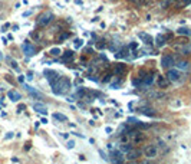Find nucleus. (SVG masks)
<instances>
[{
  "mask_svg": "<svg viewBox=\"0 0 191 164\" xmlns=\"http://www.w3.org/2000/svg\"><path fill=\"white\" fill-rule=\"evenodd\" d=\"M53 13L52 12H45V13H42L40 16H39V20L38 23L40 25V26H47L52 20H53Z\"/></svg>",
  "mask_w": 191,
  "mask_h": 164,
  "instance_id": "obj_1",
  "label": "nucleus"
},
{
  "mask_svg": "<svg viewBox=\"0 0 191 164\" xmlns=\"http://www.w3.org/2000/svg\"><path fill=\"white\" fill-rule=\"evenodd\" d=\"M175 65V58L172 55H164L161 58V66L165 68V69H170Z\"/></svg>",
  "mask_w": 191,
  "mask_h": 164,
  "instance_id": "obj_2",
  "label": "nucleus"
},
{
  "mask_svg": "<svg viewBox=\"0 0 191 164\" xmlns=\"http://www.w3.org/2000/svg\"><path fill=\"white\" fill-rule=\"evenodd\" d=\"M178 78H180V69H168V72H167V79L171 82H175L178 81Z\"/></svg>",
  "mask_w": 191,
  "mask_h": 164,
  "instance_id": "obj_3",
  "label": "nucleus"
},
{
  "mask_svg": "<svg viewBox=\"0 0 191 164\" xmlns=\"http://www.w3.org/2000/svg\"><path fill=\"white\" fill-rule=\"evenodd\" d=\"M144 153H145V157H148V158H154V157H157V153H158V150H157V145H147L145 147V150H144Z\"/></svg>",
  "mask_w": 191,
  "mask_h": 164,
  "instance_id": "obj_4",
  "label": "nucleus"
},
{
  "mask_svg": "<svg viewBox=\"0 0 191 164\" xmlns=\"http://www.w3.org/2000/svg\"><path fill=\"white\" fill-rule=\"evenodd\" d=\"M23 50L26 52V55H27V56H33V55L36 53V50H35V46H33V45H30V42H26V43H23Z\"/></svg>",
  "mask_w": 191,
  "mask_h": 164,
  "instance_id": "obj_5",
  "label": "nucleus"
},
{
  "mask_svg": "<svg viewBox=\"0 0 191 164\" xmlns=\"http://www.w3.org/2000/svg\"><path fill=\"white\" fill-rule=\"evenodd\" d=\"M43 75L49 79V82L53 81V79H56V78H59V75H58L55 71H49V69H45V71H43Z\"/></svg>",
  "mask_w": 191,
  "mask_h": 164,
  "instance_id": "obj_6",
  "label": "nucleus"
},
{
  "mask_svg": "<svg viewBox=\"0 0 191 164\" xmlns=\"http://www.w3.org/2000/svg\"><path fill=\"white\" fill-rule=\"evenodd\" d=\"M74 58H75V53H74L72 50H66V52L63 53V63H69V62H72Z\"/></svg>",
  "mask_w": 191,
  "mask_h": 164,
  "instance_id": "obj_7",
  "label": "nucleus"
},
{
  "mask_svg": "<svg viewBox=\"0 0 191 164\" xmlns=\"http://www.w3.org/2000/svg\"><path fill=\"white\" fill-rule=\"evenodd\" d=\"M7 96H9L13 102H17V101L22 99V95H20L19 92H16V91H9V92H7Z\"/></svg>",
  "mask_w": 191,
  "mask_h": 164,
  "instance_id": "obj_8",
  "label": "nucleus"
},
{
  "mask_svg": "<svg viewBox=\"0 0 191 164\" xmlns=\"http://www.w3.org/2000/svg\"><path fill=\"white\" fill-rule=\"evenodd\" d=\"M128 154V160L129 161H134V160H137L139 156H141V151L139 150H131L129 153H126Z\"/></svg>",
  "mask_w": 191,
  "mask_h": 164,
  "instance_id": "obj_9",
  "label": "nucleus"
},
{
  "mask_svg": "<svg viewBox=\"0 0 191 164\" xmlns=\"http://www.w3.org/2000/svg\"><path fill=\"white\" fill-rule=\"evenodd\" d=\"M25 88H26V91H27V92H29L32 96H35L36 99H42V95L39 94L35 88H32V86H29V85H25Z\"/></svg>",
  "mask_w": 191,
  "mask_h": 164,
  "instance_id": "obj_10",
  "label": "nucleus"
},
{
  "mask_svg": "<svg viewBox=\"0 0 191 164\" xmlns=\"http://www.w3.org/2000/svg\"><path fill=\"white\" fill-rule=\"evenodd\" d=\"M175 65H177V68H178L180 71H188V69H190V63H188L187 61H178Z\"/></svg>",
  "mask_w": 191,
  "mask_h": 164,
  "instance_id": "obj_11",
  "label": "nucleus"
},
{
  "mask_svg": "<svg viewBox=\"0 0 191 164\" xmlns=\"http://www.w3.org/2000/svg\"><path fill=\"white\" fill-rule=\"evenodd\" d=\"M165 42H167V39H165V36H164V35H157V38H155V43H157V46H158V48L165 46Z\"/></svg>",
  "mask_w": 191,
  "mask_h": 164,
  "instance_id": "obj_12",
  "label": "nucleus"
},
{
  "mask_svg": "<svg viewBox=\"0 0 191 164\" xmlns=\"http://www.w3.org/2000/svg\"><path fill=\"white\" fill-rule=\"evenodd\" d=\"M33 110H35L36 112L43 114V115H46V114H47V111H46V107H45L43 104H35V105H33Z\"/></svg>",
  "mask_w": 191,
  "mask_h": 164,
  "instance_id": "obj_13",
  "label": "nucleus"
},
{
  "mask_svg": "<svg viewBox=\"0 0 191 164\" xmlns=\"http://www.w3.org/2000/svg\"><path fill=\"white\" fill-rule=\"evenodd\" d=\"M132 150V144H128V143H124L121 147H119V151L121 153H129Z\"/></svg>",
  "mask_w": 191,
  "mask_h": 164,
  "instance_id": "obj_14",
  "label": "nucleus"
},
{
  "mask_svg": "<svg viewBox=\"0 0 191 164\" xmlns=\"http://www.w3.org/2000/svg\"><path fill=\"white\" fill-rule=\"evenodd\" d=\"M121 156H122L121 151H112L111 153V157H121ZM112 161L114 163H121V161H124V158H112Z\"/></svg>",
  "mask_w": 191,
  "mask_h": 164,
  "instance_id": "obj_15",
  "label": "nucleus"
},
{
  "mask_svg": "<svg viewBox=\"0 0 191 164\" xmlns=\"http://www.w3.org/2000/svg\"><path fill=\"white\" fill-rule=\"evenodd\" d=\"M139 112H142L144 115H148V117H154V115H155V112H154L153 108H141Z\"/></svg>",
  "mask_w": 191,
  "mask_h": 164,
  "instance_id": "obj_16",
  "label": "nucleus"
},
{
  "mask_svg": "<svg viewBox=\"0 0 191 164\" xmlns=\"http://www.w3.org/2000/svg\"><path fill=\"white\" fill-rule=\"evenodd\" d=\"M126 55H128V48H124V49L118 50V53H116L115 56L119 59V58H126Z\"/></svg>",
  "mask_w": 191,
  "mask_h": 164,
  "instance_id": "obj_17",
  "label": "nucleus"
},
{
  "mask_svg": "<svg viewBox=\"0 0 191 164\" xmlns=\"http://www.w3.org/2000/svg\"><path fill=\"white\" fill-rule=\"evenodd\" d=\"M139 38L144 39L147 45H151V43H153V38H151L150 35H147V33H139Z\"/></svg>",
  "mask_w": 191,
  "mask_h": 164,
  "instance_id": "obj_18",
  "label": "nucleus"
},
{
  "mask_svg": "<svg viewBox=\"0 0 191 164\" xmlns=\"http://www.w3.org/2000/svg\"><path fill=\"white\" fill-rule=\"evenodd\" d=\"M53 120H58V121H66L68 118H66V115H63V114L55 112V114H53Z\"/></svg>",
  "mask_w": 191,
  "mask_h": 164,
  "instance_id": "obj_19",
  "label": "nucleus"
},
{
  "mask_svg": "<svg viewBox=\"0 0 191 164\" xmlns=\"http://www.w3.org/2000/svg\"><path fill=\"white\" fill-rule=\"evenodd\" d=\"M177 33H178V35H183V36H188V35H191V30L186 29V28H180V29L177 30Z\"/></svg>",
  "mask_w": 191,
  "mask_h": 164,
  "instance_id": "obj_20",
  "label": "nucleus"
},
{
  "mask_svg": "<svg viewBox=\"0 0 191 164\" xmlns=\"http://www.w3.org/2000/svg\"><path fill=\"white\" fill-rule=\"evenodd\" d=\"M124 71H125V65H116V66H115V74H116V75L122 74Z\"/></svg>",
  "mask_w": 191,
  "mask_h": 164,
  "instance_id": "obj_21",
  "label": "nucleus"
},
{
  "mask_svg": "<svg viewBox=\"0 0 191 164\" xmlns=\"http://www.w3.org/2000/svg\"><path fill=\"white\" fill-rule=\"evenodd\" d=\"M154 81V76L153 75H148L147 78H144V81H142V85H151Z\"/></svg>",
  "mask_w": 191,
  "mask_h": 164,
  "instance_id": "obj_22",
  "label": "nucleus"
},
{
  "mask_svg": "<svg viewBox=\"0 0 191 164\" xmlns=\"http://www.w3.org/2000/svg\"><path fill=\"white\" fill-rule=\"evenodd\" d=\"M132 85H134V88H141L142 81H141L139 78H134V79H132Z\"/></svg>",
  "mask_w": 191,
  "mask_h": 164,
  "instance_id": "obj_23",
  "label": "nucleus"
},
{
  "mask_svg": "<svg viewBox=\"0 0 191 164\" xmlns=\"http://www.w3.org/2000/svg\"><path fill=\"white\" fill-rule=\"evenodd\" d=\"M158 85H159L161 88H165V86H168V81H164V78L159 76V78H158Z\"/></svg>",
  "mask_w": 191,
  "mask_h": 164,
  "instance_id": "obj_24",
  "label": "nucleus"
},
{
  "mask_svg": "<svg viewBox=\"0 0 191 164\" xmlns=\"http://www.w3.org/2000/svg\"><path fill=\"white\" fill-rule=\"evenodd\" d=\"M50 55H52V56H55V58H56V56H59V55H60V49H59V48H53V49L50 50Z\"/></svg>",
  "mask_w": 191,
  "mask_h": 164,
  "instance_id": "obj_25",
  "label": "nucleus"
},
{
  "mask_svg": "<svg viewBox=\"0 0 191 164\" xmlns=\"http://www.w3.org/2000/svg\"><path fill=\"white\" fill-rule=\"evenodd\" d=\"M181 53H183V55H190L191 53V46H184V48L181 49Z\"/></svg>",
  "mask_w": 191,
  "mask_h": 164,
  "instance_id": "obj_26",
  "label": "nucleus"
},
{
  "mask_svg": "<svg viewBox=\"0 0 191 164\" xmlns=\"http://www.w3.org/2000/svg\"><path fill=\"white\" fill-rule=\"evenodd\" d=\"M85 94H86V91H85L83 88H79L78 92H76V96L78 98H82V96H85Z\"/></svg>",
  "mask_w": 191,
  "mask_h": 164,
  "instance_id": "obj_27",
  "label": "nucleus"
},
{
  "mask_svg": "<svg viewBox=\"0 0 191 164\" xmlns=\"http://www.w3.org/2000/svg\"><path fill=\"white\" fill-rule=\"evenodd\" d=\"M68 38H69V33H65V32H63V33L59 36V39H58V41L62 42V41H65V39H68Z\"/></svg>",
  "mask_w": 191,
  "mask_h": 164,
  "instance_id": "obj_28",
  "label": "nucleus"
},
{
  "mask_svg": "<svg viewBox=\"0 0 191 164\" xmlns=\"http://www.w3.org/2000/svg\"><path fill=\"white\" fill-rule=\"evenodd\" d=\"M25 110H26V105H25V104H20V105L17 107V114H19V112H23Z\"/></svg>",
  "mask_w": 191,
  "mask_h": 164,
  "instance_id": "obj_29",
  "label": "nucleus"
},
{
  "mask_svg": "<svg viewBox=\"0 0 191 164\" xmlns=\"http://www.w3.org/2000/svg\"><path fill=\"white\" fill-rule=\"evenodd\" d=\"M105 46H106V45L104 43V41H101L98 45H96V48H98V49H105Z\"/></svg>",
  "mask_w": 191,
  "mask_h": 164,
  "instance_id": "obj_30",
  "label": "nucleus"
},
{
  "mask_svg": "<svg viewBox=\"0 0 191 164\" xmlns=\"http://www.w3.org/2000/svg\"><path fill=\"white\" fill-rule=\"evenodd\" d=\"M191 0H180V4L181 6H187V4H190Z\"/></svg>",
  "mask_w": 191,
  "mask_h": 164,
  "instance_id": "obj_31",
  "label": "nucleus"
},
{
  "mask_svg": "<svg viewBox=\"0 0 191 164\" xmlns=\"http://www.w3.org/2000/svg\"><path fill=\"white\" fill-rule=\"evenodd\" d=\"M66 147L71 150V148H74V147H75V143H74V141H68V145H66Z\"/></svg>",
  "mask_w": 191,
  "mask_h": 164,
  "instance_id": "obj_32",
  "label": "nucleus"
},
{
  "mask_svg": "<svg viewBox=\"0 0 191 164\" xmlns=\"http://www.w3.org/2000/svg\"><path fill=\"white\" fill-rule=\"evenodd\" d=\"M82 46V41H75V49H79Z\"/></svg>",
  "mask_w": 191,
  "mask_h": 164,
  "instance_id": "obj_33",
  "label": "nucleus"
},
{
  "mask_svg": "<svg viewBox=\"0 0 191 164\" xmlns=\"http://www.w3.org/2000/svg\"><path fill=\"white\" fill-rule=\"evenodd\" d=\"M129 48H131V49H137V48H138V43H137V42H132V43L129 45Z\"/></svg>",
  "mask_w": 191,
  "mask_h": 164,
  "instance_id": "obj_34",
  "label": "nucleus"
},
{
  "mask_svg": "<svg viewBox=\"0 0 191 164\" xmlns=\"http://www.w3.org/2000/svg\"><path fill=\"white\" fill-rule=\"evenodd\" d=\"M109 79H111V74H106V75H105V78H104L102 81H104V82H108Z\"/></svg>",
  "mask_w": 191,
  "mask_h": 164,
  "instance_id": "obj_35",
  "label": "nucleus"
},
{
  "mask_svg": "<svg viewBox=\"0 0 191 164\" xmlns=\"http://www.w3.org/2000/svg\"><path fill=\"white\" fill-rule=\"evenodd\" d=\"M9 28H10V25H9V23H6V25H4V26L1 28V32H6V30H7Z\"/></svg>",
  "mask_w": 191,
  "mask_h": 164,
  "instance_id": "obj_36",
  "label": "nucleus"
},
{
  "mask_svg": "<svg viewBox=\"0 0 191 164\" xmlns=\"http://www.w3.org/2000/svg\"><path fill=\"white\" fill-rule=\"evenodd\" d=\"M12 137H13V132H7V134H6V137H4V138H6V140H10V138H12Z\"/></svg>",
  "mask_w": 191,
  "mask_h": 164,
  "instance_id": "obj_37",
  "label": "nucleus"
},
{
  "mask_svg": "<svg viewBox=\"0 0 191 164\" xmlns=\"http://www.w3.org/2000/svg\"><path fill=\"white\" fill-rule=\"evenodd\" d=\"M99 154L102 156V158H105V160H106V156H105V153H104V151H101V150H99Z\"/></svg>",
  "mask_w": 191,
  "mask_h": 164,
  "instance_id": "obj_38",
  "label": "nucleus"
},
{
  "mask_svg": "<svg viewBox=\"0 0 191 164\" xmlns=\"http://www.w3.org/2000/svg\"><path fill=\"white\" fill-rule=\"evenodd\" d=\"M32 78H33V74L29 72V74H27V79H32Z\"/></svg>",
  "mask_w": 191,
  "mask_h": 164,
  "instance_id": "obj_39",
  "label": "nucleus"
},
{
  "mask_svg": "<svg viewBox=\"0 0 191 164\" xmlns=\"http://www.w3.org/2000/svg\"><path fill=\"white\" fill-rule=\"evenodd\" d=\"M105 131H106V132L109 134V132H112V128H109V127H106V128H105Z\"/></svg>",
  "mask_w": 191,
  "mask_h": 164,
  "instance_id": "obj_40",
  "label": "nucleus"
},
{
  "mask_svg": "<svg viewBox=\"0 0 191 164\" xmlns=\"http://www.w3.org/2000/svg\"><path fill=\"white\" fill-rule=\"evenodd\" d=\"M62 137H63L65 140H68V138H69V134H66V132H65V134H62Z\"/></svg>",
  "mask_w": 191,
  "mask_h": 164,
  "instance_id": "obj_41",
  "label": "nucleus"
},
{
  "mask_svg": "<svg viewBox=\"0 0 191 164\" xmlns=\"http://www.w3.org/2000/svg\"><path fill=\"white\" fill-rule=\"evenodd\" d=\"M121 143H126V135L125 137H121Z\"/></svg>",
  "mask_w": 191,
  "mask_h": 164,
  "instance_id": "obj_42",
  "label": "nucleus"
},
{
  "mask_svg": "<svg viewBox=\"0 0 191 164\" xmlns=\"http://www.w3.org/2000/svg\"><path fill=\"white\" fill-rule=\"evenodd\" d=\"M12 161H13V163H19V158H16V157H13V158H12Z\"/></svg>",
  "mask_w": 191,
  "mask_h": 164,
  "instance_id": "obj_43",
  "label": "nucleus"
},
{
  "mask_svg": "<svg viewBox=\"0 0 191 164\" xmlns=\"http://www.w3.org/2000/svg\"><path fill=\"white\" fill-rule=\"evenodd\" d=\"M40 123H42V124H47V120H46V118H42V121H40Z\"/></svg>",
  "mask_w": 191,
  "mask_h": 164,
  "instance_id": "obj_44",
  "label": "nucleus"
},
{
  "mask_svg": "<svg viewBox=\"0 0 191 164\" xmlns=\"http://www.w3.org/2000/svg\"><path fill=\"white\" fill-rule=\"evenodd\" d=\"M29 148H30V144H29V143H27V144H26V145H25V150H29Z\"/></svg>",
  "mask_w": 191,
  "mask_h": 164,
  "instance_id": "obj_45",
  "label": "nucleus"
},
{
  "mask_svg": "<svg viewBox=\"0 0 191 164\" xmlns=\"http://www.w3.org/2000/svg\"><path fill=\"white\" fill-rule=\"evenodd\" d=\"M75 3L76 4H82V0H75Z\"/></svg>",
  "mask_w": 191,
  "mask_h": 164,
  "instance_id": "obj_46",
  "label": "nucleus"
},
{
  "mask_svg": "<svg viewBox=\"0 0 191 164\" xmlns=\"http://www.w3.org/2000/svg\"><path fill=\"white\" fill-rule=\"evenodd\" d=\"M0 59H3V56H1V53H0Z\"/></svg>",
  "mask_w": 191,
  "mask_h": 164,
  "instance_id": "obj_47",
  "label": "nucleus"
}]
</instances>
